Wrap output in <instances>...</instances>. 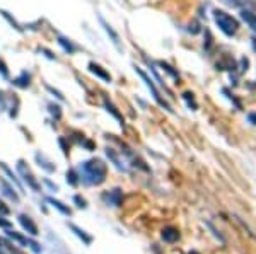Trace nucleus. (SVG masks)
<instances>
[{
    "label": "nucleus",
    "mask_w": 256,
    "mask_h": 254,
    "mask_svg": "<svg viewBox=\"0 0 256 254\" xmlns=\"http://www.w3.org/2000/svg\"><path fill=\"white\" fill-rule=\"evenodd\" d=\"M108 167L101 159H91L85 160L80 166V179L89 186H98L105 182Z\"/></svg>",
    "instance_id": "obj_1"
},
{
    "label": "nucleus",
    "mask_w": 256,
    "mask_h": 254,
    "mask_svg": "<svg viewBox=\"0 0 256 254\" xmlns=\"http://www.w3.org/2000/svg\"><path fill=\"white\" fill-rule=\"evenodd\" d=\"M214 19H215V24L219 26V29H220L225 36H234L236 33L239 31V22H237V19H234L232 16H229V14L224 12V10L215 9Z\"/></svg>",
    "instance_id": "obj_2"
},
{
    "label": "nucleus",
    "mask_w": 256,
    "mask_h": 254,
    "mask_svg": "<svg viewBox=\"0 0 256 254\" xmlns=\"http://www.w3.org/2000/svg\"><path fill=\"white\" fill-rule=\"evenodd\" d=\"M135 72L139 73V75L144 78V82H146V84H147V87L150 89L152 96H154V99L157 101V104H159V106H162V108H164V109H168V111H173V109H171V106H169V104L166 103L164 99H162V96H161V94H159V91H157V89H155V85L152 84V80L149 78V75H147V73L144 72L142 69H139V67H135Z\"/></svg>",
    "instance_id": "obj_3"
},
{
    "label": "nucleus",
    "mask_w": 256,
    "mask_h": 254,
    "mask_svg": "<svg viewBox=\"0 0 256 254\" xmlns=\"http://www.w3.org/2000/svg\"><path fill=\"white\" fill-rule=\"evenodd\" d=\"M17 171L21 173L22 179H24V181L28 182V186H31V188L35 189V191H39V189H41V188H39V182L36 181L35 176H33L31 169H29V167L26 166L24 160H19V162H17Z\"/></svg>",
    "instance_id": "obj_4"
},
{
    "label": "nucleus",
    "mask_w": 256,
    "mask_h": 254,
    "mask_svg": "<svg viewBox=\"0 0 256 254\" xmlns=\"http://www.w3.org/2000/svg\"><path fill=\"white\" fill-rule=\"evenodd\" d=\"M19 222H21V225L24 227V230H28L29 234L31 235H38V227L35 225V222H33L31 218H29L28 215H19Z\"/></svg>",
    "instance_id": "obj_5"
},
{
    "label": "nucleus",
    "mask_w": 256,
    "mask_h": 254,
    "mask_svg": "<svg viewBox=\"0 0 256 254\" xmlns=\"http://www.w3.org/2000/svg\"><path fill=\"white\" fill-rule=\"evenodd\" d=\"M89 70H91V72L94 73V75H98L99 78H103L105 82H111V75L106 72L105 69H103V67H99L98 63H94V62L89 63Z\"/></svg>",
    "instance_id": "obj_6"
},
{
    "label": "nucleus",
    "mask_w": 256,
    "mask_h": 254,
    "mask_svg": "<svg viewBox=\"0 0 256 254\" xmlns=\"http://www.w3.org/2000/svg\"><path fill=\"white\" fill-rule=\"evenodd\" d=\"M99 21H101V24H103V28H105V31L108 33V36H111V41H113V44L114 46L118 48V50H121V46H120V36L116 35V31H114L113 28H111L108 22L103 19V17H99Z\"/></svg>",
    "instance_id": "obj_7"
},
{
    "label": "nucleus",
    "mask_w": 256,
    "mask_h": 254,
    "mask_svg": "<svg viewBox=\"0 0 256 254\" xmlns=\"http://www.w3.org/2000/svg\"><path fill=\"white\" fill-rule=\"evenodd\" d=\"M103 198L108 201V205H114V207H118V205L121 203V189H118V188L113 189V191L106 193Z\"/></svg>",
    "instance_id": "obj_8"
},
{
    "label": "nucleus",
    "mask_w": 256,
    "mask_h": 254,
    "mask_svg": "<svg viewBox=\"0 0 256 254\" xmlns=\"http://www.w3.org/2000/svg\"><path fill=\"white\" fill-rule=\"evenodd\" d=\"M241 17H243V21L256 33V14H253L248 9H244V10H241Z\"/></svg>",
    "instance_id": "obj_9"
},
{
    "label": "nucleus",
    "mask_w": 256,
    "mask_h": 254,
    "mask_svg": "<svg viewBox=\"0 0 256 254\" xmlns=\"http://www.w3.org/2000/svg\"><path fill=\"white\" fill-rule=\"evenodd\" d=\"M162 239H164L166 242H176L178 239H180V232H178L174 227H166V229L162 230Z\"/></svg>",
    "instance_id": "obj_10"
},
{
    "label": "nucleus",
    "mask_w": 256,
    "mask_h": 254,
    "mask_svg": "<svg viewBox=\"0 0 256 254\" xmlns=\"http://www.w3.org/2000/svg\"><path fill=\"white\" fill-rule=\"evenodd\" d=\"M0 188L3 189V195H5V196H9L10 200H14V201H19V196H17V193L12 189V186H9V184H7V181H5V179H0Z\"/></svg>",
    "instance_id": "obj_11"
},
{
    "label": "nucleus",
    "mask_w": 256,
    "mask_h": 254,
    "mask_svg": "<svg viewBox=\"0 0 256 254\" xmlns=\"http://www.w3.org/2000/svg\"><path fill=\"white\" fill-rule=\"evenodd\" d=\"M12 84H14V85H17V87L26 89L29 84H31V75H29L28 72H22L19 77H17V78H14V82H12Z\"/></svg>",
    "instance_id": "obj_12"
},
{
    "label": "nucleus",
    "mask_w": 256,
    "mask_h": 254,
    "mask_svg": "<svg viewBox=\"0 0 256 254\" xmlns=\"http://www.w3.org/2000/svg\"><path fill=\"white\" fill-rule=\"evenodd\" d=\"M58 44H60V46L64 48V50H65L69 55H72V53H75V51H77V46H75V44H72L69 39H65L64 36H58Z\"/></svg>",
    "instance_id": "obj_13"
},
{
    "label": "nucleus",
    "mask_w": 256,
    "mask_h": 254,
    "mask_svg": "<svg viewBox=\"0 0 256 254\" xmlns=\"http://www.w3.org/2000/svg\"><path fill=\"white\" fill-rule=\"evenodd\" d=\"M46 201H48V203H51V205H53V207L57 208V210H60L64 215H70V214H72V212H70V208H69V207H65V205L62 203V201L55 200V198H46Z\"/></svg>",
    "instance_id": "obj_14"
},
{
    "label": "nucleus",
    "mask_w": 256,
    "mask_h": 254,
    "mask_svg": "<svg viewBox=\"0 0 256 254\" xmlns=\"http://www.w3.org/2000/svg\"><path fill=\"white\" fill-rule=\"evenodd\" d=\"M217 69H220V70H234L236 69L234 60L229 58V57H225L224 60H222V62L217 63Z\"/></svg>",
    "instance_id": "obj_15"
},
{
    "label": "nucleus",
    "mask_w": 256,
    "mask_h": 254,
    "mask_svg": "<svg viewBox=\"0 0 256 254\" xmlns=\"http://www.w3.org/2000/svg\"><path fill=\"white\" fill-rule=\"evenodd\" d=\"M105 106H106V109L110 111V113L113 114V116L116 118L118 121H121V125H123V116H121V114H120V111H118L116 108H114L113 104H111V103H110V101H108V99H105Z\"/></svg>",
    "instance_id": "obj_16"
},
{
    "label": "nucleus",
    "mask_w": 256,
    "mask_h": 254,
    "mask_svg": "<svg viewBox=\"0 0 256 254\" xmlns=\"http://www.w3.org/2000/svg\"><path fill=\"white\" fill-rule=\"evenodd\" d=\"M70 229H72L73 232H75L77 235H79V237L82 239V241L85 242V244H91V241H92V237H91V235H87V234L84 232V230H80L79 227H77V225H73V223H70Z\"/></svg>",
    "instance_id": "obj_17"
},
{
    "label": "nucleus",
    "mask_w": 256,
    "mask_h": 254,
    "mask_svg": "<svg viewBox=\"0 0 256 254\" xmlns=\"http://www.w3.org/2000/svg\"><path fill=\"white\" fill-rule=\"evenodd\" d=\"M0 246H2V249H7L10 254H22V251H19L17 248H14L7 239H0Z\"/></svg>",
    "instance_id": "obj_18"
},
{
    "label": "nucleus",
    "mask_w": 256,
    "mask_h": 254,
    "mask_svg": "<svg viewBox=\"0 0 256 254\" xmlns=\"http://www.w3.org/2000/svg\"><path fill=\"white\" fill-rule=\"evenodd\" d=\"M36 160H38L39 166H43L44 169L48 171V173H53V171H55V166H50V162H48V160L44 159L41 154H36Z\"/></svg>",
    "instance_id": "obj_19"
},
{
    "label": "nucleus",
    "mask_w": 256,
    "mask_h": 254,
    "mask_svg": "<svg viewBox=\"0 0 256 254\" xmlns=\"http://www.w3.org/2000/svg\"><path fill=\"white\" fill-rule=\"evenodd\" d=\"M7 235H9L10 239H12V241H16V242H19L21 246H28L29 244V241L26 237H22V235H19V234H16V232H7Z\"/></svg>",
    "instance_id": "obj_20"
},
{
    "label": "nucleus",
    "mask_w": 256,
    "mask_h": 254,
    "mask_svg": "<svg viewBox=\"0 0 256 254\" xmlns=\"http://www.w3.org/2000/svg\"><path fill=\"white\" fill-rule=\"evenodd\" d=\"M159 65H161V67H162V70H166V72H168L173 78H176V80H180V75H178V72H176V70H173V67H171V65H168V63H164V62H161V63H159Z\"/></svg>",
    "instance_id": "obj_21"
},
{
    "label": "nucleus",
    "mask_w": 256,
    "mask_h": 254,
    "mask_svg": "<svg viewBox=\"0 0 256 254\" xmlns=\"http://www.w3.org/2000/svg\"><path fill=\"white\" fill-rule=\"evenodd\" d=\"M0 14H2V16H3V17H5V19H7V21H9V22H10V24H12V26H14V28H16V29H17V31H22V28H21V26H19V24H17V21H16V19H12V17H10V16H9V12H5V10H0Z\"/></svg>",
    "instance_id": "obj_22"
},
{
    "label": "nucleus",
    "mask_w": 256,
    "mask_h": 254,
    "mask_svg": "<svg viewBox=\"0 0 256 254\" xmlns=\"http://www.w3.org/2000/svg\"><path fill=\"white\" fill-rule=\"evenodd\" d=\"M183 99L188 103V106L193 108V109H196V103H195V98H193L191 92H184V94H183Z\"/></svg>",
    "instance_id": "obj_23"
},
{
    "label": "nucleus",
    "mask_w": 256,
    "mask_h": 254,
    "mask_svg": "<svg viewBox=\"0 0 256 254\" xmlns=\"http://www.w3.org/2000/svg\"><path fill=\"white\" fill-rule=\"evenodd\" d=\"M0 166H2V169H3V171H5V173H7V174H9V176H10V179H12V181H14V184H16V186H17V188H19V191H22V186L19 184V181H17V179H16V178H14L12 171H10V169H9V167H7V166H5V164H0Z\"/></svg>",
    "instance_id": "obj_24"
},
{
    "label": "nucleus",
    "mask_w": 256,
    "mask_h": 254,
    "mask_svg": "<svg viewBox=\"0 0 256 254\" xmlns=\"http://www.w3.org/2000/svg\"><path fill=\"white\" fill-rule=\"evenodd\" d=\"M0 73H2L3 78H9V69H7L5 62L2 58H0Z\"/></svg>",
    "instance_id": "obj_25"
},
{
    "label": "nucleus",
    "mask_w": 256,
    "mask_h": 254,
    "mask_svg": "<svg viewBox=\"0 0 256 254\" xmlns=\"http://www.w3.org/2000/svg\"><path fill=\"white\" fill-rule=\"evenodd\" d=\"M67 181H69L70 184H73V186L77 184V174H75V171H69V173H67Z\"/></svg>",
    "instance_id": "obj_26"
},
{
    "label": "nucleus",
    "mask_w": 256,
    "mask_h": 254,
    "mask_svg": "<svg viewBox=\"0 0 256 254\" xmlns=\"http://www.w3.org/2000/svg\"><path fill=\"white\" fill-rule=\"evenodd\" d=\"M48 108H50V113L53 114L55 118H57V119H60V116H62V113H60V108H58V106H55V104H50V106H48Z\"/></svg>",
    "instance_id": "obj_27"
},
{
    "label": "nucleus",
    "mask_w": 256,
    "mask_h": 254,
    "mask_svg": "<svg viewBox=\"0 0 256 254\" xmlns=\"http://www.w3.org/2000/svg\"><path fill=\"white\" fill-rule=\"evenodd\" d=\"M188 31H190L191 35H196V33H200V24L196 21H193L190 24V28H188Z\"/></svg>",
    "instance_id": "obj_28"
},
{
    "label": "nucleus",
    "mask_w": 256,
    "mask_h": 254,
    "mask_svg": "<svg viewBox=\"0 0 256 254\" xmlns=\"http://www.w3.org/2000/svg\"><path fill=\"white\" fill-rule=\"evenodd\" d=\"M0 214H2V215H9L10 214L9 207H5V203H3L2 200H0Z\"/></svg>",
    "instance_id": "obj_29"
},
{
    "label": "nucleus",
    "mask_w": 256,
    "mask_h": 254,
    "mask_svg": "<svg viewBox=\"0 0 256 254\" xmlns=\"http://www.w3.org/2000/svg\"><path fill=\"white\" fill-rule=\"evenodd\" d=\"M224 3H227V5H231V7H237L241 3V0H222Z\"/></svg>",
    "instance_id": "obj_30"
},
{
    "label": "nucleus",
    "mask_w": 256,
    "mask_h": 254,
    "mask_svg": "<svg viewBox=\"0 0 256 254\" xmlns=\"http://www.w3.org/2000/svg\"><path fill=\"white\" fill-rule=\"evenodd\" d=\"M0 225H2V227H5V229H9V227L12 225V223H10V222H7V220H3L2 217H0Z\"/></svg>",
    "instance_id": "obj_31"
},
{
    "label": "nucleus",
    "mask_w": 256,
    "mask_h": 254,
    "mask_svg": "<svg viewBox=\"0 0 256 254\" xmlns=\"http://www.w3.org/2000/svg\"><path fill=\"white\" fill-rule=\"evenodd\" d=\"M75 201L79 203V207H85V201L80 200V196H75Z\"/></svg>",
    "instance_id": "obj_32"
},
{
    "label": "nucleus",
    "mask_w": 256,
    "mask_h": 254,
    "mask_svg": "<svg viewBox=\"0 0 256 254\" xmlns=\"http://www.w3.org/2000/svg\"><path fill=\"white\" fill-rule=\"evenodd\" d=\"M41 51H43V53H46V57H48V58H51V60L55 58L53 55H51V53H50V51H48V50H44V48H41Z\"/></svg>",
    "instance_id": "obj_33"
},
{
    "label": "nucleus",
    "mask_w": 256,
    "mask_h": 254,
    "mask_svg": "<svg viewBox=\"0 0 256 254\" xmlns=\"http://www.w3.org/2000/svg\"><path fill=\"white\" fill-rule=\"evenodd\" d=\"M251 43H253V48H255V51H256V38L251 39Z\"/></svg>",
    "instance_id": "obj_34"
}]
</instances>
